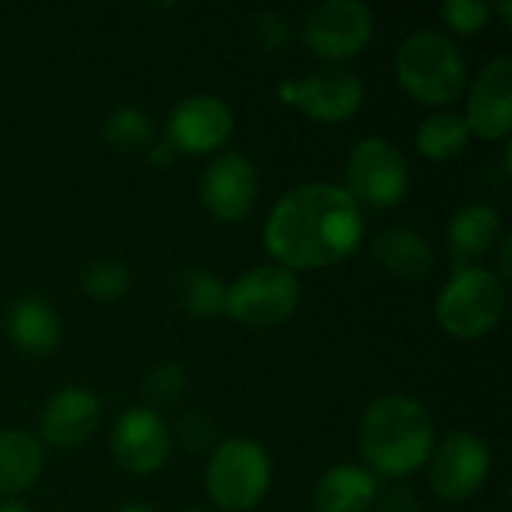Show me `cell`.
Listing matches in <instances>:
<instances>
[{
  "mask_svg": "<svg viewBox=\"0 0 512 512\" xmlns=\"http://www.w3.org/2000/svg\"><path fill=\"white\" fill-rule=\"evenodd\" d=\"M360 204L333 183H303L291 189L264 225V246L279 267L321 270L351 258L363 243Z\"/></svg>",
  "mask_w": 512,
  "mask_h": 512,
  "instance_id": "obj_1",
  "label": "cell"
},
{
  "mask_svg": "<svg viewBox=\"0 0 512 512\" xmlns=\"http://www.w3.org/2000/svg\"><path fill=\"white\" fill-rule=\"evenodd\" d=\"M435 450V423L411 396L372 402L360 423V453L378 477H411Z\"/></svg>",
  "mask_w": 512,
  "mask_h": 512,
  "instance_id": "obj_2",
  "label": "cell"
},
{
  "mask_svg": "<svg viewBox=\"0 0 512 512\" xmlns=\"http://www.w3.org/2000/svg\"><path fill=\"white\" fill-rule=\"evenodd\" d=\"M399 84L423 105H447L465 96L468 66L462 51L435 30L411 33L396 51Z\"/></svg>",
  "mask_w": 512,
  "mask_h": 512,
  "instance_id": "obj_3",
  "label": "cell"
},
{
  "mask_svg": "<svg viewBox=\"0 0 512 512\" xmlns=\"http://www.w3.org/2000/svg\"><path fill=\"white\" fill-rule=\"evenodd\" d=\"M507 312L504 282L483 267H462L438 297L435 315L447 336L474 342L489 336Z\"/></svg>",
  "mask_w": 512,
  "mask_h": 512,
  "instance_id": "obj_4",
  "label": "cell"
},
{
  "mask_svg": "<svg viewBox=\"0 0 512 512\" xmlns=\"http://www.w3.org/2000/svg\"><path fill=\"white\" fill-rule=\"evenodd\" d=\"M273 480L270 456L249 438L219 444L207 465V492L225 512H246L261 504Z\"/></svg>",
  "mask_w": 512,
  "mask_h": 512,
  "instance_id": "obj_5",
  "label": "cell"
},
{
  "mask_svg": "<svg viewBox=\"0 0 512 512\" xmlns=\"http://www.w3.org/2000/svg\"><path fill=\"white\" fill-rule=\"evenodd\" d=\"M297 303L300 279L279 264L255 267L225 288V315L249 330H270L282 324L291 318Z\"/></svg>",
  "mask_w": 512,
  "mask_h": 512,
  "instance_id": "obj_6",
  "label": "cell"
},
{
  "mask_svg": "<svg viewBox=\"0 0 512 512\" xmlns=\"http://www.w3.org/2000/svg\"><path fill=\"white\" fill-rule=\"evenodd\" d=\"M348 195L357 204H369L378 210L396 207L411 186V171L399 147H393L387 138L372 135L363 138L351 156H348Z\"/></svg>",
  "mask_w": 512,
  "mask_h": 512,
  "instance_id": "obj_7",
  "label": "cell"
},
{
  "mask_svg": "<svg viewBox=\"0 0 512 512\" xmlns=\"http://www.w3.org/2000/svg\"><path fill=\"white\" fill-rule=\"evenodd\" d=\"M375 18L360 0H327L318 3L303 24V39L312 54L330 63L357 57L372 42Z\"/></svg>",
  "mask_w": 512,
  "mask_h": 512,
  "instance_id": "obj_8",
  "label": "cell"
},
{
  "mask_svg": "<svg viewBox=\"0 0 512 512\" xmlns=\"http://www.w3.org/2000/svg\"><path fill=\"white\" fill-rule=\"evenodd\" d=\"M429 459H432V471H429L432 492L447 504H462L474 498L492 471V453L486 441H480L471 432L447 435L441 447L432 450Z\"/></svg>",
  "mask_w": 512,
  "mask_h": 512,
  "instance_id": "obj_9",
  "label": "cell"
},
{
  "mask_svg": "<svg viewBox=\"0 0 512 512\" xmlns=\"http://www.w3.org/2000/svg\"><path fill=\"white\" fill-rule=\"evenodd\" d=\"M282 102L300 108L309 120L318 123H345L363 105V81L345 69H318L306 78L285 81L279 87Z\"/></svg>",
  "mask_w": 512,
  "mask_h": 512,
  "instance_id": "obj_10",
  "label": "cell"
},
{
  "mask_svg": "<svg viewBox=\"0 0 512 512\" xmlns=\"http://www.w3.org/2000/svg\"><path fill=\"white\" fill-rule=\"evenodd\" d=\"M234 135V114L231 108L210 93L186 96L168 117L165 144L174 153L204 156L219 150Z\"/></svg>",
  "mask_w": 512,
  "mask_h": 512,
  "instance_id": "obj_11",
  "label": "cell"
},
{
  "mask_svg": "<svg viewBox=\"0 0 512 512\" xmlns=\"http://www.w3.org/2000/svg\"><path fill=\"white\" fill-rule=\"evenodd\" d=\"M171 432L156 408H129L111 432V453L129 474H156L171 456Z\"/></svg>",
  "mask_w": 512,
  "mask_h": 512,
  "instance_id": "obj_12",
  "label": "cell"
},
{
  "mask_svg": "<svg viewBox=\"0 0 512 512\" xmlns=\"http://www.w3.org/2000/svg\"><path fill=\"white\" fill-rule=\"evenodd\" d=\"M258 198L255 165L240 153H219L201 177V201L216 222H243Z\"/></svg>",
  "mask_w": 512,
  "mask_h": 512,
  "instance_id": "obj_13",
  "label": "cell"
},
{
  "mask_svg": "<svg viewBox=\"0 0 512 512\" xmlns=\"http://www.w3.org/2000/svg\"><path fill=\"white\" fill-rule=\"evenodd\" d=\"M471 135L486 141H504L512 129V60L507 54L489 60L468 96Z\"/></svg>",
  "mask_w": 512,
  "mask_h": 512,
  "instance_id": "obj_14",
  "label": "cell"
},
{
  "mask_svg": "<svg viewBox=\"0 0 512 512\" xmlns=\"http://www.w3.org/2000/svg\"><path fill=\"white\" fill-rule=\"evenodd\" d=\"M99 420H102L99 399L84 387H66L48 399L39 420V432L51 447L72 450L93 438Z\"/></svg>",
  "mask_w": 512,
  "mask_h": 512,
  "instance_id": "obj_15",
  "label": "cell"
},
{
  "mask_svg": "<svg viewBox=\"0 0 512 512\" xmlns=\"http://www.w3.org/2000/svg\"><path fill=\"white\" fill-rule=\"evenodd\" d=\"M6 333L18 351H24L30 357H48L60 345L63 324L48 300L24 297L6 315Z\"/></svg>",
  "mask_w": 512,
  "mask_h": 512,
  "instance_id": "obj_16",
  "label": "cell"
},
{
  "mask_svg": "<svg viewBox=\"0 0 512 512\" xmlns=\"http://www.w3.org/2000/svg\"><path fill=\"white\" fill-rule=\"evenodd\" d=\"M378 477L360 465H339L315 486V512H372L378 501Z\"/></svg>",
  "mask_w": 512,
  "mask_h": 512,
  "instance_id": "obj_17",
  "label": "cell"
},
{
  "mask_svg": "<svg viewBox=\"0 0 512 512\" xmlns=\"http://www.w3.org/2000/svg\"><path fill=\"white\" fill-rule=\"evenodd\" d=\"M501 213L489 204H471L462 207L450 222V255L456 261V270L471 267L474 261L486 258L495 243L501 240Z\"/></svg>",
  "mask_w": 512,
  "mask_h": 512,
  "instance_id": "obj_18",
  "label": "cell"
},
{
  "mask_svg": "<svg viewBox=\"0 0 512 512\" xmlns=\"http://www.w3.org/2000/svg\"><path fill=\"white\" fill-rule=\"evenodd\" d=\"M42 468L45 453L33 435L21 429L0 432V498H15L36 486Z\"/></svg>",
  "mask_w": 512,
  "mask_h": 512,
  "instance_id": "obj_19",
  "label": "cell"
},
{
  "mask_svg": "<svg viewBox=\"0 0 512 512\" xmlns=\"http://www.w3.org/2000/svg\"><path fill=\"white\" fill-rule=\"evenodd\" d=\"M375 261L396 279H423L432 270L435 252L429 240L411 228H393L375 237Z\"/></svg>",
  "mask_w": 512,
  "mask_h": 512,
  "instance_id": "obj_20",
  "label": "cell"
},
{
  "mask_svg": "<svg viewBox=\"0 0 512 512\" xmlns=\"http://www.w3.org/2000/svg\"><path fill=\"white\" fill-rule=\"evenodd\" d=\"M468 141H471V129H468L465 117H459L453 111L432 114L417 129V150L432 162H450V159L462 156Z\"/></svg>",
  "mask_w": 512,
  "mask_h": 512,
  "instance_id": "obj_21",
  "label": "cell"
},
{
  "mask_svg": "<svg viewBox=\"0 0 512 512\" xmlns=\"http://www.w3.org/2000/svg\"><path fill=\"white\" fill-rule=\"evenodd\" d=\"M177 303L189 318L225 315V285L201 267H189L177 279Z\"/></svg>",
  "mask_w": 512,
  "mask_h": 512,
  "instance_id": "obj_22",
  "label": "cell"
},
{
  "mask_svg": "<svg viewBox=\"0 0 512 512\" xmlns=\"http://www.w3.org/2000/svg\"><path fill=\"white\" fill-rule=\"evenodd\" d=\"M102 135H105V141H108L114 150L135 153V150H144V147L153 144V123H150L147 114L138 111V108H117V111L105 120Z\"/></svg>",
  "mask_w": 512,
  "mask_h": 512,
  "instance_id": "obj_23",
  "label": "cell"
},
{
  "mask_svg": "<svg viewBox=\"0 0 512 512\" xmlns=\"http://www.w3.org/2000/svg\"><path fill=\"white\" fill-rule=\"evenodd\" d=\"M81 291L96 303H114L129 291V270L120 261H93L81 276Z\"/></svg>",
  "mask_w": 512,
  "mask_h": 512,
  "instance_id": "obj_24",
  "label": "cell"
},
{
  "mask_svg": "<svg viewBox=\"0 0 512 512\" xmlns=\"http://www.w3.org/2000/svg\"><path fill=\"white\" fill-rule=\"evenodd\" d=\"M147 399L153 405H171V402H180L183 393H186V369L174 360L168 363H159L150 375H147Z\"/></svg>",
  "mask_w": 512,
  "mask_h": 512,
  "instance_id": "obj_25",
  "label": "cell"
},
{
  "mask_svg": "<svg viewBox=\"0 0 512 512\" xmlns=\"http://www.w3.org/2000/svg\"><path fill=\"white\" fill-rule=\"evenodd\" d=\"M441 18L462 36H474L480 33L489 18H492V6L480 3V0H450L441 6Z\"/></svg>",
  "mask_w": 512,
  "mask_h": 512,
  "instance_id": "obj_26",
  "label": "cell"
},
{
  "mask_svg": "<svg viewBox=\"0 0 512 512\" xmlns=\"http://www.w3.org/2000/svg\"><path fill=\"white\" fill-rule=\"evenodd\" d=\"M213 432H216V429H213L210 417H204V414H189V417L180 423V429H177V441H180V447H183L186 453H201V450L210 447Z\"/></svg>",
  "mask_w": 512,
  "mask_h": 512,
  "instance_id": "obj_27",
  "label": "cell"
},
{
  "mask_svg": "<svg viewBox=\"0 0 512 512\" xmlns=\"http://www.w3.org/2000/svg\"><path fill=\"white\" fill-rule=\"evenodd\" d=\"M375 512H423V504H420V495L408 486H393L387 489L384 495H378L375 501Z\"/></svg>",
  "mask_w": 512,
  "mask_h": 512,
  "instance_id": "obj_28",
  "label": "cell"
},
{
  "mask_svg": "<svg viewBox=\"0 0 512 512\" xmlns=\"http://www.w3.org/2000/svg\"><path fill=\"white\" fill-rule=\"evenodd\" d=\"M171 156H174V150L168 144H153V150H150V162L153 165H168Z\"/></svg>",
  "mask_w": 512,
  "mask_h": 512,
  "instance_id": "obj_29",
  "label": "cell"
},
{
  "mask_svg": "<svg viewBox=\"0 0 512 512\" xmlns=\"http://www.w3.org/2000/svg\"><path fill=\"white\" fill-rule=\"evenodd\" d=\"M510 237H504V246H501V273L510 276Z\"/></svg>",
  "mask_w": 512,
  "mask_h": 512,
  "instance_id": "obj_30",
  "label": "cell"
},
{
  "mask_svg": "<svg viewBox=\"0 0 512 512\" xmlns=\"http://www.w3.org/2000/svg\"><path fill=\"white\" fill-rule=\"evenodd\" d=\"M0 512H30L21 501H15V498H6L3 504H0Z\"/></svg>",
  "mask_w": 512,
  "mask_h": 512,
  "instance_id": "obj_31",
  "label": "cell"
},
{
  "mask_svg": "<svg viewBox=\"0 0 512 512\" xmlns=\"http://www.w3.org/2000/svg\"><path fill=\"white\" fill-rule=\"evenodd\" d=\"M117 512H153L147 504H123Z\"/></svg>",
  "mask_w": 512,
  "mask_h": 512,
  "instance_id": "obj_32",
  "label": "cell"
},
{
  "mask_svg": "<svg viewBox=\"0 0 512 512\" xmlns=\"http://www.w3.org/2000/svg\"><path fill=\"white\" fill-rule=\"evenodd\" d=\"M186 512H207V510H186Z\"/></svg>",
  "mask_w": 512,
  "mask_h": 512,
  "instance_id": "obj_33",
  "label": "cell"
}]
</instances>
